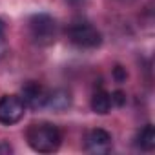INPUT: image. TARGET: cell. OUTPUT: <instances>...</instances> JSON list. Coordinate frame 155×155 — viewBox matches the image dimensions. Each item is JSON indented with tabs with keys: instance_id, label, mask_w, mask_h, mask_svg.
Here are the masks:
<instances>
[{
	"instance_id": "cell-11",
	"label": "cell",
	"mask_w": 155,
	"mask_h": 155,
	"mask_svg": "<svg viewBox=\"0 0 155 155\" xmlns=\"http://www.w3.org/2000/svg\"><path fill=\"white\" fill-rule=\"evenodd\" d=\"M113 77H115V81H117V82H124V81H126V77H128V73H126V69H124L122 66H115V69H113Z\"/></svg>"
},
{
	"instance_id": "cell-5",
	"label": "cell",
	"mask_w": 155,
	"mask_h": 155,
	"mask_svg": "<svg viewBox=\"0 0 155 155\" xmlns=\"http://www.w3.org/2000/svg\"><path fill=\"white\" fill-rule=\"evenodd\" d=\"M22 101L26 106L33 108V110H38L42 106L48 104V91L44 90L42 84L35 82V81H29L22 86Z\"/></svg>"
},
{
	"instance_id": "cell-3",
	"label": "cell",
	"mask_w": 155,
	"mask_h": 155,
	"mask_svg": "<svg viewBox=\"0 0 155 155\" xmlns=\"http://www.w3.org/2000/svg\"><path fill=\"white\" fill-rule=\"evenodd\" d=\"M69 40L79 48H97L102 42L101 33L88 22H77L68 31Z\"/></svg>"
},
{
	"instance_id": "cell-12",
	"label": "cell",
	"mask_w": 155,
	"mask_h": 155,
	"mask_svg": "<svg viewBox=\"0 0 155 155\" xmlns=\"http://www.w3.org/2000/svg\"><path fill=\"white\" fill-rule=\"evenodd\" d=\"M111 102H115L117 106H124V104H126V95H124L122 91H115V93L111 95Z\"/></svg>"
},
{
	"instance_id": "cell-2",
	"label": "cell",
	"mask_w": 155,
	"mask_h": 155,
	"mask_svg": "<svg viewBox=\"0 0 155 155\" xmlns=\"http://www.w3.org/2000/svg\"><path fill=\"white\" fill-rule=\"evenodd\" d=\"M29 31H31V37L37 44L40 46H49L53 40H55V35H57V24L55 20L46 15V13H38V15H33L29 18Z\"/></svg>"
},
{
	"instance_id": "cell-8",
	"label": "cell",
	"mask_w": 155,
	"mask_h": 155,
	"mask_svg": "<svg viewBox=\"0 0 155 155\" xmlns=\"http://www.w3.org/2000/svg\"><path fill=\"white\" fill-rule=\"evenodd\" d=\"M137 144L142 150H146V151H150V150L155 148V131H153L151 124H148V126H144L140 130V133L137 135Z\"/></svg>"
},
{
	"instance_id": "cell-10",
	"label": "cell",
	"mask_w": 155,
	"mask_h": 155,
	"mask_svg": "<svg viewBox=\"0 0 155 155\" xmlns=\"http://www.w3.org/2000/svg\"><path fill=\"white\" fill-rule=\"evenodd\" d=\"M6 51H8V42H6V24H4L2 18H0V60L4 58Z\"/></svg>"
},
{
	"instance_id": "cell-7",
	"label": "cell",
	"mask_w": 155,
	"mask_h": 155,
	"mask_svg": "<svg viewBox=\"0 0 155 155\" xmlns=\"http://www.w3.org/2000/svg\"><path fill=\"white\" fill-rule=\"evenodd\" d=\"M111 97L106 93V91H97L95 95H93V99H91V110L95 111V113H99V115H106L110 110H111Z\"/></svg>"
},
{
	"instance_id": "cell-4",
	"label": "cell",
	"mask_w": 155,
	"mask_h": 155,
	"mask_svg": "<svg viewBox=\"0 0 155 155\" xmlns=\"http://www.w3.org/2000/svg\"><path fill=\"white\" fill-rule=\"evenodd\" d=\"M26 111V104L18 95H4L0 99V122L11 126L17 124Z\"/></svg>"
},
{
	"instance_id": "cell-9",
	"label": "cell",
	"mask_w": 155,
	"mask_h": 155,
	"mask_svg": "<svg viewBox=\"0 0 155 155\" xmlns=\"http://www.w3.org/2000/svg\"><path fill=\"white\" fill-rule=\"evenodd\" d=\"M48 104L55 110H64L69 106V93L64 90H58V91L48 95Z\"/></svg>"
},
{
	"instance_id": "cell-6",
	"label": "cell",
	"mask_w": 155,
	"mask_h": 155,
	"mask_svg": "<svg viewBox=\"0 0 155 155\" xmlns=\"http://www.w3.org/2000/svg\"><path fill=\"white\" fill-rule=\"evenodd\" d=\"M113 146V140H111V135L106 131V130H91L86 137V151L88 153H95V155H102V153H108Z\"/></svg>"
},
{
	"instance_id": "cell-13",
	"label": "cell",
	"mask_w": 155,
	"mask_h": 155,
	"mask_svg": "<svg viewBox=\"0 0 155 155\" xmlns=\"http://www.w3.org/2000/svg\"><path fill=\"white\" fill-rule=\"evenodd\" d=\"M0 151L2 153H11V146L9 144H0Z\"/></svg>"
},
{
	"instance_id": "cell-1",
	"label": "cell",
	"mask_w": 155,
	"mask_h": 155,
	"mask_svg": "<svg viewBox=\"0 0 155 155\" xmlns=\"http://www.w3.org/2000/svg\"><path fill=\"white\" fill-rule=\"evenodd\" d=\"M28 144L38 153L57 151L60 146V131L55 124L49 122L31 124L28 130Z\"/></svg>"
}]
</instances>
